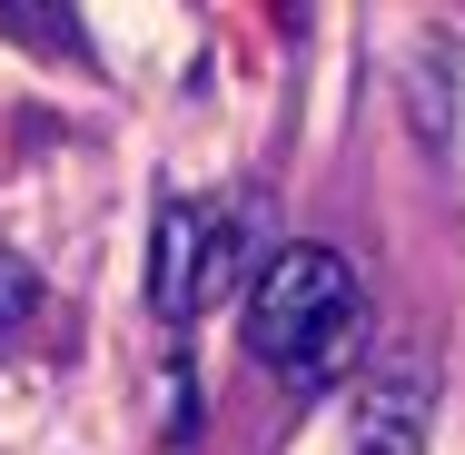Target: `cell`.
I'll return each mask as SVG.
<instances>
[{
    "label": "cell",
    "mask_w": 465,
    "mask_h": 455,
    "mask_svg": "<svg viewBox=\"0 0 465 455\" xmlns=\"http://www.w3.org/2000/svg\"><path fill=\"white\" fill-rule=\"evenodd\" d=\"M367 347V287L337 248H278L248 287V357L278 376L287 396H327L347 386V366Z\"/></svg>",
    "instance_id": "obj_1"
},
{
    "label": "cell",
    "mask_w": 465,
    "mask_h": 455,
    "mask_svg": "<svg viewBox=\"0 0 465 455\" xmlns=\"http://www.w3.org/2000/svg\"><path fill=\"white\" fill-rule=\"evenodd\" d=\"M278 248H268V198H169L159 208V238H149V307L188 327L208 317L238 277L258 287Z\"/></svg>",
    "instance_id": "obj_2"
},
{
    "label": "cell",
    "mask_w": 465,
    "mask_h": 455,
    "mask_svg": "<svg viewBox=\"0 0 465 455\" xmlns=\"http://www.w3.org/2000/svg\"><path fill=\"white\" fill-rule=\"evenodd\" d=\"M426 426H436V357L386 347L367 396H357V446L347 455H426Z\"/></svg>",
    "instance_id": "obj_3"
},
{
    "label": "cell",
    "mask_w": 465,
    "mask_h": 455,
    "mask_svg": "<svg viewBox=\"0 0 465 455\" xmlns=\"http://www.w3.org/2000/svg\"><path fill=\"white\" fill-rule=\"evenodd\" d=\"M406 109H416V139H426V149L456 139V40H446V30L416 40V60H406Z\"/></svg>",
    "instance_id": "obj_4"
},
{
    "label": "cell",
    "mask_w": 465,
    "mask_h": 455,
    "mask_svg": "<svg viewBox=\"0 0 465 455\" xmlns=\"http://www.w3.org/2000/svg\"><path fill=\"white\" fill-rule=\"evenodd\" d=\"M0 30H20L30 50H50V60H80V10H50V0H0Z\"/></svg>",
    "instance_id": "obj_5"
},
{
    "label": "cell",
    "mask_w": 465,
    "mask_h": 455,
    "mask_svg": "<svg viewBox=\"0 0 465 455\" xmlns=\"http://www.w3.org/2000/svg\"><path fill=\"white\" fill-rule=\"evenodd\" d=\"M20 317H30V268L0 258V327H20Z\"/></svg>",
    "instance_id": "obj_6"
}]
</instances>
